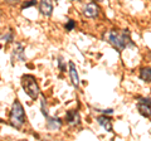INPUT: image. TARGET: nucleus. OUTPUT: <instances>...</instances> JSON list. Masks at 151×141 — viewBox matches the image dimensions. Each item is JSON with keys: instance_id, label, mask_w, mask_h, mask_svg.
I'll return each instance as SVG.
<instances>
[{"instance_id": "obj_1", "label": "nucleus", "mask_w": 151, "mask_h": 141, "mask_svg": "<svg viewBox=\"0 0 151 141\" xmlns=\"http://www.w3.org/2000/svg\"><path fill=\"white\" fill-rule=\"evenodd\" d=\"M107 40L115 47L117 50H124L127 45L132 44L131 38H130V32L127 29L122 30H110L107 35Z\"/></svg>"}, {"instance_id": "obj_2", "label": "nucleus", "mask_w": 151, "mask_h": 141, "mask_svg": "<svg viewBox=\"0 0 151 141\" xmlns=\"http://www.w3.org/2000/svg\"><path fill=\"white\" fill-rule=\"evenodd\" d=\"M25 122V114H24V109H23L22 103L18 100L13 103L12 111H10V124L15 129H22V126Z\"/></svg>"}, {"instance_id": "obj_3", "label": "nucleus", "mask_w": 151, "mask_h": 141, "mask_svg": "<svg viewBox=\"0 0 151 141\" xmlns=\"http://www.w3.org/2000/svg\"><path fill=\"white\" fill-rule=\"evenodd\" d=\"M22 86L23 90L25 91V93L32 100H35L39 96V86H38L35 78L30 76V74H24L22 77Z\"/></svg>"}, {"instance_id": "obj_4", "label": "nucleus", "mask_w": 151, "mask_h": 141, "mask_svg": "<svg viewBox=\"0 0 151 141\" xmlns=\"http://www.w3.org/2000/svg\"><path fill=\"white\" fill-rule=\"evenodd\" d=\"M137 109H139L140 114L142 115V116L151 117V98H149V97L139 98Z\"/></svg>"}, {"instance_id": "obj_5", "label": "nucleus", "mask_w": 151, "mask_h": 141, "mask_svg": "<svg viewBox=\"0 0 151 141\" xmlns=\"http://www.w3.org/2000/svg\"><path fill=\"white\" fill-rule=\"evenodd\" d=\"M100 14V9L94 3H89L83 8V15H86L87 18H96Z\"/></svg>"}, {"instance_id": "obj_6", "label": "nucleus", "mask_w": 151, "mask_h": 141, "mask_svg": "<svg viewBox=\"0 0 151 141\" xmlns=\"http://www.w3.org/2000/svg\"><path fill=\"white\" fill-rule=\"evenodd\" d=\"M65 120H67V122H68L69 125L78 126L79 122H81V117H79L78 111L69 110V111H67V115H65Z\"/></svg>"}, {"instance_id": "obj_7", "label": "nucleus", "mask_w": 151, "mask_h": 141, "mask_svg": "<svg viewBox=\"0 0 151 141\" xmlns=\"http://www.w3.org/2000/svg\"><path fill=\"white\" fill-rule=\"evenodd\" d=\"M40 13L45 17H50L53 13V5H52V0H40L39 4Z\"/></svg>"}, {"instance_id": "obj_8", "label": "nucleus", "mask_w": 151, "mask_h": 141, "mask_svg": "<svg viewBox=\"0 0 151 141\" xmlns=\"http://www.w3.org/2000/svg\"><path fill=\"white\" fill-rule=\"evenodd\" d=\"M69 76H70V81H72L73 86L77 88L79 86V77H78V72L76 68V64L73 62H69Z\"/></svg>"}, {"instance_id": "obj_9", "label": "nucleus", "mask_w": 151, "mask_h": 141, "mask_svg": "<svg viewBox=\"0 0 151 141\" xmlns=\"http://www.w3.org/2000/svg\"><path fill=\"white\" fill-rule=\"evenodd\" d=\"M97 122H98V124H100L106 131H112V122H111V119H110V117H107L106 115L97 117Z\"/></svg>"}, {"instance_id": "obj_10", "label": "nucleus", "mask_w": 151, "mask_h": 141, "mask_svg": "<svg viewBox=\"0 0 151 141\" xmlns=\"http://www.w3.org/2000/svg\"><path fill=\"white\" fill-rule=\"evenodd\" d=\"M17 58L18 60H24V48H23V44H15V48L13 50V59Z\"/></svg>"}, {"instance_id": "obj_11", "label": "nucleus", "mask_w": 151, "mask_h": 141, "mask_svg": "<svg viewBox=\"0 0 151 141\" xmlns=\"http://www.w3.org/2000/svg\"><path fill=\"white\" fill-rule=\"evenodd\" d=\"M47 127L49 130H58L62 126V122L59 119H53V117H47Z\"/></svg>"}, {"instance_id": "obj_12", "label": "nucleus", "mask_w": 151, "mask_h": 141, "mask_svg": "<svg viewBox=\"0 0 151 141\" xmlns=\"http://www.w3.org/2000/svg\"><path fill=\"white\" fill-rule=\"evenodd\" d=\"M140 78L142 79V81L150 83L151 82V68H149V67L141 68V70H140Z\"/></svg>"}, {"instance_id": "obj_13", "label": "nucleus", "mask_w": 151, "mask_h": 141, "mask_svg": "<svg viewBox=\"0 0 151 141\" xmlns=\"http://www.w3.org/2000/svg\"><path fill=\"white\" fill-rule=\"evenodd\" d=\"M74 27H76V22L70 19V20H68V23H67V24H65V27H64V28H65V29H67V30L69 32V30H72Z\"/></svg>"}, {"instance_id": "obj_14", "label": "nucleus", "mask_w": 151, "mask_h": 141, "mask_svg": "<svg viewBox=\"0 0 151 141\" xmlns=\"http://www.w3.org/2000/svg\"><path fill=\"white\" fill-rule=\"evenodd\" d=\"M42 112L45 117H48V111H47V106H45V101L44 98H42Z\"/></svg>"}, {"instance_id": "obj_15", "label": "nucleus", "mask_w": 151, "mask_h": 141, "mask_svg": "<svg viewBox=\"0 0 151 141\" xmlns=\"http://www.w3.org/2000/svg\"><path fill=\"white\" fill-rule=\"evenodd\" d=\"M4 39H6V42H12V39H13V33L10 32V33H9L8 35H5V37H4Z\"/></svg>"}, {"instance_id": "obj_16", "label": "nucleus", "mask_w": 151, "mask_h": 141, "mask_svg": "<svg viewBox=\"0 0 151 141\" xmlns=\"http://www.w3.org/2000/svg\"><path fill=\"white\" fill-rule=\"evenodd\" d=\"M35 4V0H32V1H29V3H27V4H24V6H23V9H25V8H28V6H30V5H34Z\"/></svg>"}, {"instance_id": "obj_17", "label": "nucleus", "mask_w": 151, "mask_h": 141, "mask_svg": "<svg viewBox=\"0 0 151 141\" xmlns=\"http://www.w3.org/2000/svg\"><path fill=\"white\" fill-rule=\"evenodd\" d=\"M103 112H105V115H106V114H112V112H113V111H112L111 109H108V110H105V111H103Z\"/></svg>"}, {"instance_id": "obj_18", "label": "nucleus", "mask_w": 151, "mask_h": 141, "mask_svg": "<svg viewBox=\"0 0 151 141\" xmlns=\"http://www.w3.org/2000/svg\"><path fill=\"white\" fill-rule=\"evenodd\" d=\"M97 1H103V0H97Z\"/></svg>"}, {"instance_id": "obj_19", "label": "nucleus", "mask_w": 151, "mask_h": 141, "mask_svg": "<svg viewBox=\"0 0 151 141\" xmlns=\"http://www.w3.org/2000/svg\"><path fill=\"white\" fill-rule=\"evenodd\" d=\"M78 1H79V0H78Z\"/></svg>"}]
</instances>
